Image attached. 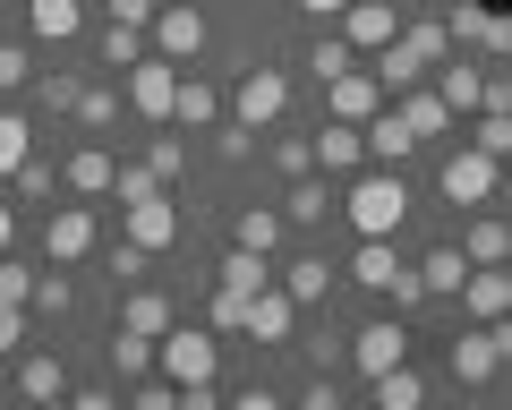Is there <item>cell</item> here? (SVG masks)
Masks as SVG:
<instances>
[{
  "label": "cell",
  "mask_w": 512,
  "mask_h": 410,
  "mask_svg": "<svg viewBox=\"0 0 512 410\" xmlns=\"http://www.w3.org/2000/svg\"><path fill=\"white\" fill-rule=\"evenodd\" d=\"M427 402H444V376H436V359H402V368H384L376 385H367V410H427Z\"/></svg>",
  "instance_id": "cb8c5ba5"
},
{
  "label": "cell",
  "mask_w": 512,
  "mask_h": 410,
  "mask_svg": "<svg viewBox=\"0 0 512 410\" xmlns=\"http://www.w3.org/2000/svg\"><path fill=\"white\" fill-rule=\"evenodd\" d=\"M9 26H18L35 52H77L94 26V0H9Z\"/></svg>",
  "instance_id": "2e32d148"
},
{
  "label": "cell",
  "mask_w": 512,
  "mask_h": 410,
  "mask_svg": "<svg viewBox=\"0 0 512 410\" xmlns=\"http://www.w3.org/2000/svg\"><path fill=\"white\" fill-rule=\"evenodd\" d=\"M427 359L444 376V402H504V351H495L487 325H470V317L436 325L427 334Z\"/></svg>",
  "instance_id": "5b68a950"
},
{
  "label": "cell",
  "mask_w": 512,
  "mask_h": 410,
  "mask_svg": "<svg viewBox=\"0 0 512 410\" xmlns=\"http://www.w3.org/2000/svg\"><path fill=\"white\" fill-rule=\"evenodd\" d=\"M9 197H18L26 214H43V205L60 197V137H35V146H26V163L9 171Z\"/></svg>",
  "instance_id": "f1b7e54d"
},
{
  "label": "cell",
  "mask_w": 512,
  "mask_h": 410,
  "mask_svg": "<svg viewBox=\"0 0 512 410\" xmlns=\"http://www.w3.org/2000/svg\"><path fill=\"white\" fill-rule=\"evenodd\" d=\"M419 351H427V334H419L410 308H367V299H350V308H342V368L359 376V393L376 385L384 368L419 359Z\"/></svg>",
  "instance_id": "3957f363"
},
{
  "label": "cell",
  "mask_w": 512,
  "mask_h": 410,
  "mask_svg": "<svg viewBox=\"0 0 512 410\" xmlns=\"http://www.w3.org/2000/svg\"><path fill=\"white\" fill-rule=\"evenodd\" d=\"M461 317H470V325L504 317V265H470V282H461Z\"/></svg>",
  "instance_id": "e575fe53"
},
{
  "label": "cell",
  "mask_w": 512,
  "mask_h": 410,
  "mask_svg": "<svg viewBox=\"0 0 512 410\" xmlns=\"http://www.w3.org/2000/svg\"><path fill=\"white\" fill-rule=\"evenodd\" d=\"M282 9H291V26H333L350 0H282Z\"/></svg>",
  "instance_id": "74e56055"
},
{
  "label": "cell",
  "mask_w": 512,
  "mask_h": 410,
  "mask_svg": "<svg viewBox=\"0 0 512 410\" xmlns=\"http://www.w3.org/2000/svg\"><path fill=\"white\" fill-rule=\"evenodd\" d=\"M77 368H86V359H77L60 334H35L9 368H0V402H9V410H69Z\"/></svg>",
  "instance_id": "8992f818"
},
{
  "label": "cell",
  "mask_w": 512,
  "mask_h": 410,
  "mask_svg": "<svg viewBox=\"0 0 512 410\" xmlns=\"http://www.w3.org/2000/svg\"><path fill=\"white\" fill-rule=\"evenodd\" d=\"M504 18H512V9H504Z\"/></svg>",
  "instance_id": "7bdbcfd3"
},
{
  "label": "cell",
  "mask_w": 512,
  "mask_h": 410,
  "mask_svg": "<svg viewBox=\"0 0 512 410\" xmlns=\"http://www.w3.org/2000/svg\"><path fill=\"white\" fill-rule=\"evenodd\" d=\"M367 163H384V171H419V163H427V146L410 137V120L393 112V103L367 120Z\"/></svg>",
  "instance_id": "f546056e"
},
{
  "label": "cell",
  "mask_w": 512,
  "mask_h": 410,
  "mask_svg": "<svg viewBox=\"0 0 512 410\" xmlns=\"http://www.w3.org/2000/svg\"><path fill=\"white\" fill-rule=\"evenodd\" d=\"M69 137H111V146H128V137H137V120H128V94H120V77L86 69V94H77V112H69Z\"/></svg>",
  "instance_id": "ffe728a7"
},
{
  "label": "cell",
  "mask_w": 512,
  "mask_h": 410,
  "mask_svg": "<svg viewBox=\"0 0 512 410\" xmlns=\"http://www.w3.org/2000/svg\"><path fill=\"white\" fill-rule=\"evenodd\" d=\"M180 410H222V385H180Z\"/></svg>",
  "instance_id": "ab89813d"
},
{
  "label": "cell",
  "mask_w": 512,
  "mask_h": 410,
  "mask_svg": "<svg viewBox=\"0 0 512 410\" xmlns=\"http://www.w3.org/2000/svg\"><path fill=\"white\" fill-rule=\"evenodd\" d=\"M402 18H410L402 0H350V9H342V18H333V26H342V43H350V52H359V60H376L384 43L402 35Z\"/></svg>",
  "instance_id": "d4e9b609"
},
{
  "label": "cell",
  "mask_w": 512,
  "mask_h": 410,
  "mask_svg": "<svg viewBox=\"0 0 512 410\" xmlns=\"http://www.w3.org/2000/svg\"><path fill=\"white\" fill-rule=\"evenodd\" d=\"M77 94H86V52H43L35 86H26V112L60 137V129H69V112H77Z\"/></svg>",
  "instance_id": "e0dca14e"
},
{
  "label": "cell",
  "mask_w": 512,
  "mask_h": 410,
  "mask_svg": "<svg viewBox=\"0 0 512 410\" xmlns=\"http://www.w3.org/2000/svg\"><path fill=\"white\" fill-rule=\"evenodd\" d=\"M316 171H333V180L367 171V129H350V120H325V112H316Z\"/></svg>",
  "instance_id": "1f68e13d"
},
{
  "label": "cell",
  "mask_w": 512,
  "mask_h": 410,
  "mask_svg": "<svg viewBox=\"0 0 512 410\" xmlns=\"http://www.w3.org/2000/svg\"><path fill=\"white\" fill-rule=\"evenodd\" d=\"M35 274H43L35 240H26V248H9V257H0V308H26V299H35Z\"/></svg>",
  "instance_id": "d590c367"
},
{
  "label": "cell",
  "mask_w": 512,
  "mask_h": 410,
  "mask_svg": "<svg viewBox=\"0 0 512 410\" xmlns=\"http://www.w3.org/2000/svg\"><path fill=\"white\" fill-rule=\"evenodd\" d=\"M504 197H512V154H504Z\"/></svg>",
  "instance_id": "b9f144b4"
},
{
  "label": "cell",
  "mask_w": 512,
  "mask_h": 410,
  "mask_svg": "<svg viewBox=\"0 0 512 410\" xmlns=\"http://www.w3.org/2000/svg\"><path fill=\"white\" fill-rule=\"evenodd\" d=\"M77 52H86V69H103V77H128L137 60L154 52V43H146V26L103 18V9H94V26H86V43H77Z\"/></svg>",
  "instance_id": "603a6c76"
},
{
  "label": "cell",
  "mask_w": 512,
  "mask_h": 410,
  "mask_svg": "<svg viewBox=\"0 0 512 410\" xmlns=\"http://www.w3.org/2000/svg\"><path fill=\"white\" fill-rule=\"evenodd\" d=\"M427 231V188L419 171H350L342 180V240H419Z\"/></svg>",
  "instance_id": "6da1fadb"
},
{
  "label": "cell",
  "mask_w": 512,
  "mask_h": 410,
  "mask_svg": "<svg viewBox=\"0 0 512 410\" xmlns=\"http://www.w3.org/2000/svg\"><path fill=\"white\" fill-rule=\"evenodd\" d=\"M231 351H239V342H222L214 325H205L197 308H188V317H180V325L163 334V376H171V385H222Z\"/></svg>",
  "instance_id": "4fadbf2b"
},
{
  "label": "cell",
  "mask_w": 512,
  "mask_h": 410,
  "mask_svg": "<svg viewBox=\"0 0 512 410\" xmlns=\"http://www.w3.org/2000/svg\"><path fill=\"white\" fill-rule=\"evenodd\" d=\"M120 154L128 146H111V137H69V129H60V197L111 205V188H120Z\"/></svg>",
  "instance_id": "9a60e30c"
},
{
  "label": "cell",
  "mask_w": 512,
  "mask_h": 410,
  "mask_svg": "<svg viewBox=\"0 0 512 410\" xmlns=\"http://www.w3.org/2000/svg\"><path fill=\"white\" fill-rule=\"evenodd\" d=\"M453 240L470 248V265H512V197H504V205H478V214H461Z\"/></svg>",
  "instance_id": "4316f807"
},
{
  "label": "cell",
  "mask_w": 512,
  "mask_h": 410,
  "mask_svg": "<svg viewBox=\"0 0 512 410\" xmlns=\"http://www.w3.org/2000/svg\"><path fill=\"white\" fill-rule=\"evenodd\" d=\"M274 282L308 308V317H342L350 308V282H342V231L333 240H291L274 257Z\"/></svg>",
  "instance_id": "9c48e42d"
},
{
  "label": "cell",
  "mask_w": 512,
  "mask_h": 410,
  "mask_svg": "<svg viewBox=\"0 0 512 410\" xmlns=\"http://www.w3.org/2000/svg\"><path fill=\"white\" fill-rule=\"evenodd\" d=\"M342 282L367 308H419V265L410 240H342Z\"/></svg>",
  "instance_id": "ba28073f"
},
{
  "label": "cell",
  "mask_w": 512,
  "mask_h": 410,
  "mask_svg": "<svg viewBox=\"0 0 512 410\" xmlns=\"http://www.w3.org/2000/svg\"><path fill=\"white\" fill-rule=\"evenodd\" d=\"M94 359H103V368L120 376V385H137V376H154V368H163V342H154V334H137V325H103V334H94Z\"/></svg>",
  "instance_id": "484cf974"
},
{
  "label": "cell",
  "mask_w": 512,
  "mask_h": 410,
  "mask_svg": "<svg viewBox=\"0 0 512 410\" xmlns=\"http://www.w3.org/2000/svg\"><path fill=\"white\" fill-rule=\"evenodd\" d=\"M111 231H120V223H111V205H94V197H52V205L35 214V257H43V265H77V274H86V265L111 248Z\"/></svg>",
  "instance_id": "52a82bcc"
},
{
  "label": "cell",
  "mask_w": 512,
  "mask_h": 410,
  "mask_svg": "<svg viewBox=\"0 0 512 410\" xmlns=\"http://www.w3.org/2000/svg\"><path fill=\"white\" fill-rule=\"evenodd\" d=\"M120 94H128V120H137V129H163V120H171V103H180V60L146 52L137 69L120 77Z\"/></svg>",
  "instance_id": "44dd1931"
},
{
  "label": "cell",
  "mask_w": 512,
  "mask_h": 410,
  "mask_svg": "<svg viewBox=\"0 0 512 410\" xmlns=\"http://www.w3.org/2000/svg\"><path fill=\"white\" fill-rule=\"evenodd\" d=\"M402 9H453V0H402Z\"/></svg>",
  "instance_id": "60d3db41"
},
{
  "label": "cell",
  "mask_w": 512,
  "mask_h": 410,
  "mask_svg": "<svg viewBox=\"0 0 512 410\" xmlns=\"http://www.w3.org/2000/svg\"><path fill=\"white\" fill-rule=\"evenodd\" d=\"M128 154H137L163 188H197L205 180V146L188 129H171V120H163V129H137V137H128Z\"/></svg>",
  "instance_id": "ac0fdd59"
},
{
  "label": "cell",
  "mask_w": 512,
  "mask_h": 410,
  "mask_svg": "<svg viewBox=\"0 0 512 410\" xmlns=\"http://www.w3.org/2000/svg\"><path fill=\"white\" fill-rule=\"evenodd\" d=\"M146 43L163 60H180V69H205V60L222 52V9L214 0H163L154 26H146Z\"/></svg>",
  "instance_id": "8fae6325"
},
{
  "label": "cell",
  "mask_w": 512,
  "mask_h": 410,
  "mask_svg": "<svg viewBox=\"0 0 512 410\" xmlns=\"http://www.w3.org/2000/svg\"><path fill=\"white\" fill-rule=\"evenodd\" d=\"M384 103H393V94H384L376 60H350L342 77H325V86H316V112H325V120H350V129H367Z\"/></svg>",
  "instance_id": "d6986e66"
},
{
  "label": "cell",
  "mask_w": 512,
  "mask_h": 410,
  "mask_svg": "<svg viewBox=\"0 0 512 410\" xmlns=\"http://www.w3.org/2000/svg\"><path fill=\"white\" fill-rule=\"evenodd\" d=\"M94 9H103V18H128V26H154L163 0H94Z\"/></svg>",
  "instance_id": "f35d334b"
},
{
  "label": "cell",
  "mask_w": 512,
  "mask_h": 410,
  "mask_svg": "<svg viewBox=\"0 0 512 410\" xmlns=\"http://www.w3.org/2000/svg\"><path fill=\"white\" fill-rule=\"evenodd\" d=\"M35 137H52V129H43V120L26 112V103H0V180H9V171L26 163V146H35Z\"/></svg>",
  "instance_id": "836d02e7"
},
{
  "label": "cell",
  "mask_w": 512,
  "mask_h": 410,
  "mask_svg": "<svg viewBox=\"0 0 512 410\" xmlns=\"http://www.w3.org/2000/svg\"><path fill=\"white\" fill-rule=\"evenodd\" d=\"M444 60H453V18L444 9H410L402 35L376 52V77H384V94H402V86H427Z\"/></svg>",
  "instance_id": "30bf717a"
},
{
  "label": "cell",
  "mask_w": 512,
  "mask_h": 410,
  "mask_svg": "<svg viewBox=\"0 0 512 410\" xmlns=\"http://www.w3.org/2000/svg\"><path fill=\"white\" fill-rule=\"evenodd\" d=\"M222 120H231V77H222V69H180V103H171V129L214 137Z\"/></svg>",
  "instance_id": "7402d4cb"
},
{
  "label": "cell",
  "mask_w": 512,
  "mask_h": 410,
  "mask_svg": "<svg viewBox=\"0 0 512 410\" xmlns=\"http://www.w3.org/2000/svg\"><path fill=\"white\" fill-rule=\"evenodd\" d=\"M316 112L308 103V77H299V52H256L248 69H231V120L239 129H282V120Z\"/></svg>",
  "instance_id": "277c9868"
},
{
  "label": "cell",
  "mask_w": 512,
  "mask_h": 410,
  "mask_svg": "<svg viewBox=\"0 0 512 410\" xmlns=\"http://www.w3.org/2000/svg\"><path fill=\"white\" fill-rule=\"evenodd\" d=\"M299 342H308V308H299L282 282H265V291L248 299V334H239V351L274 359V368H299Z\"/></svg>",
  "instance_id": "7c38bea8"
},
{
  "label": "cell",
  "mask_w": 512,
  "mask_h": 410,
  "mask_svg": "<svg viewBox=\"0 0 512 410\" xmlns=\"http://www.w3.org/2000/svg\"><path fill=\"white\" fill-rule=\"evenodd\" d=\"M393 112L410 120V137H419L427 154H436L444 137H461V112H453V103H444L436 86H402V94H393Z\"/></svg>",
  "instance_id": "83f0119b"
},
{
  "label": "cell",
  "mask_w": 512,
  "mask_h": 410,
  "mask_svg": "<svg viewBox=\"0 0 512 410\" xmlns=\"http://www.w3.org/2000/svg\"><path fill=\"white\" fill-rule=\"evenodd\" d=\"M461 137H470V146H487L495 163H504V154H512V112H504V103H478V112L461 120Z\"/></svg>",
  "instance_id": "8d00e7d4"
},
{
  "label": "cell",
  "mask_w": 512,
  "mask_h": 410,
  "mask_svg": "<svg viewBox=\"0 0 512 410\" xmlns=\"http://www.w3.org/2000/svg\"><path fill=\"white\" fill-rule=\"evenodd\" d=\"M419 188H427V223H461L478 205H504V163L487 146H470V137H444L419 163Z\"/></svg>",
  "instance_id": "7a4b0ae2"
},
{
  "label": "cell",
  "mask_w": 512,
  "mask_h": 410,
  "mask_svg": "<svg viewBox=\"0 0 512 410\" xmlns=\"http://www.w3.org/2000/svg\"><path fill=\"white\" fill-rule=\"evenodd\" d=\"M274 205H282V223H291V240H333V231H342V180H333V171L282 180Z\"/></svg>",
  "instance_id": "5bb4252c"
},
{
  "label": "cell",
  "mask_w": 512,
  "mask_h": 410,
  "mask_svg": "<svg viewBox=\"0 0 512 410\" xmlns=\"http://www.w3.org/2000/svg\"><path fill=\"white\" fill-rule=\"evenodd\" d=\"M427 86H436V94H444V103H453V112H461V120H470V112H478V103H487V60H478V52H461V43H453V60H444V69H436V77H427Z\"/></svg>",
  "instance_id": "4dcf8cb0"
},
{
  "label": "cell",
  "mask_w": 512,
  "mask_h": 410,
  "mask_svg": "<svg viewBox=\"0 0 512 410\" xmlns=\"http://www.w3.org/2000/svg\"><path fill=\"white\" fill-rule=\"evenodd\" d=\"M35 69H43V52L18 35V26L0 18V103H26V86H35Z\"/></svg>",
  "instance_id": "d6a6232c"
}]
</instances>
